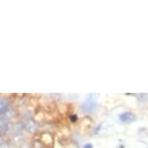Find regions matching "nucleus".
I'll return each instance as SVG.
<instances>
[{"mask_svg":"<svg viewBox=\"0 0 148 148\" xmlns=\"http://www.w3.org/2000/svg\"><path fill=\"white\" fill-rule=\"evenodd\" d=\"M24 129L30 134H34L38 129V125L34 120H28L24 125Z\"/></svg>","mask_w":148,"mask_h":148,"instance_id":"nucleus-3","label":"nucleus"},{"mask_svg":"<svg viewBox=\"0 0 148 148\" xmlns=\"http://www.w3.org/2000/svg\"><path fill=\"white\" fill-rule=\"evenodd\" d=\"M83 148H93V145H92L91 143H87L83 146Z\"/></svg>","mask_w":148,"mask_h":148,"instance_id":"nucleus-8","label":"nucleus"},{"mask_svg":"<svg viewBox=\"0 0 148 148\" xmlns=\"http://www.w3.org/2000/svg\"><path fill=\"white\" fill-rule=\"evenodd\" d=\"M97 100H98V94H90L86 98V100L82 103L80 110L83 113L89 114L96 110L97 108Z\"/></svg>","mask_w":148,"mask_h":148,"instance_id":"nucleus-1","label":"nucleus"},{"mask_svg":"<svg viewBox=\"0 0 148 148\" xmlns=\"http://www.w3.org/2000/svg\"><path fill=\"white\" fill-rule=\"evenodd\" d=\"M16 115V112L14 108H8V110L4 112V116L6 118H13Z\"/></svg>","mask_w":148,"mask_h":148,"instance_id":"nucleus-5","label":"nucleus"},{"mask_svg":"<svg viewBox=\"0 0 148 148\" xmlns=\"http://www.w3.org/2000/svg\"><path fill=\"white\" fill-rule=\"evenodd\" d=\"M119 119H120V121L123 123L130 124V123H133L136 121V116L133 112H123L119 115Z\"/></svg>","mask_w":148,"mask_h":148,"instance_id":"nucleus-2","label":"nucleus"},{"mask_svg":"<svg viewBox=\"0 0 148 148\" xmlns=\"http://www.w3.org/2000/svg\"><path fill=\"white\" fill-rule=\"evenodd\" d=\"M1 133H2V131H1V129H0V136H1Z\"/></svg>","mask_w":148,"mask_h":148,"instance_id":"nucleus-9","label":"nucleus"},{"mask_svg":"<svg viewBox=\"0 0 148 148\" xmlns=\"http://www.w3.org/2000/svg\"><path fill=\"white\" fill-rule=\"evenodd\" d=\"M14 130L16 131V132H21L24 129V124H22V123H16V124L14 125Z\"/></svg>","mask_w":148,"mask_h":148,"instance_id":"nucleus-6","label":"nucleus"},{"mask_svg":"<svg viewBox=\"0 0 148 148\" xmlns=\"http://www.w3.org/2000/svg\"><path fill=\"white\" fill-rule=\"evenodd\" d=\"M70 119H71V121L73 123H75V122L77 121V116L76 115V114H73V115H71V117H70Z\"/></svg>","mask_w":148,"mask_h":148,"instance_id":"nucleus-7","label":"nucleus"},{"mask_svg":"<svg viewBox=\"0 0 148 148\" xmlns=\"http://www.w3.org/2000/svg\"><path fill=\"white\" fill-rule=\"evenodd\" d=\"M9 104L10 101L8 98H0V114L4 113L9 108Z\"/></svg>","mask_w":148,"mask_h":148,"instance_id":"nucleus-4","label":"nucleus"}]
</instances>
